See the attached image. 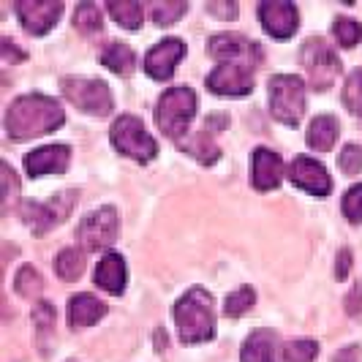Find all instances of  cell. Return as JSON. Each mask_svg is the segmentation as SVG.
I'll return each instance as SVG.
<instances>
[{
  "label": "cell",
  "instance_id": "35",
  "mask_svg": "<svg viewBox=\"0 0 362 362\" xmlns=\"http://www.w3.org/2000/svg\"><path fill=\"white\" fill-rule=\"evenodd\" d=\"M349 270H351V251H341V256H338V278H346Z\"/></svg>",
  "mask_w": 362,
  "mask_h": 362
},
{
  "label": "cell",
  "instance_id": "36",
  "mask_svg": "<svg viewBox=\"0 0 362 362\" xmlns=\"http://www.w3.org/2000/svg\"><path fill=\"white\" fill-rule=\"evenodd\" d=\"M357 357H360L357 346H349V349H344V351L338 354V360H335V362H357Z\"/></svg>",
  "mask_w": 362,
  "mask_h": 362
},
{
  "label": "cell",
  "instance_id": "3",
  "mask_svg": "<svg viewBox=\"0 0 362 362\" xmlns=\"http://www.w3.org/2000/svg\"><path fill=\"white\" fill-rule=\"evenodd\" d=\"M197 107L199 98L191 88H169L158 101V128L169 139L182 142V134L191 126Z\"/></svg>",
  "mask_w": 362,
  "mask_h": 362
},
{
  "label": "cell",
  "instance_id": "20",
  "mask_svg": "<svg viewBox=\"0 0 362 362\" xmlns=\"http://www.w3.org/2000/svg\"><path fill=\"white\" fill-rule=\"evenodd\" d=\"M243 362H275V335L270 329H256L254 335L243 344L240 351Z\"/></svg>",
  "mask_w": 362,
  "mask_h": 362
},
{
  "label": "cell",
  "instance_id": "26",
  "mask_svg": "<svg viewBox=\"0 0 362 362\" xmlns=\"http://www.w3.org/2000/svg\"><path fill=\"white\" fill-rule=\"evenodd\" d=\"M150 17H153V22L156 25H161V28H166V25H172V22H177V19L185 14V3H166V0H156V3H150Z\"/></svg>",
  "mask_w": 362,
  "mask_h": 362
},
{
  "label": "cell",
  "instance_id": "13",
  "mask_svg": "<svg viewBox=\"0 0 362 362\" xmlns=\"http://www.w3.org/2000/svg\"><path fill=\"white\" fill-rule=\"evenodd\" d=\"M259 19L264 25V30L275 38H289L297 33V25H300V17H297V8L289 0H267L259 6Z\"/></svg>",
  "mask_w": 362,
  "mask_h": 362
},
{
  "label": "cell",
  "instance_id": "30",
  "mask_svg": "<svg viewBox=\"0 0 362 362\" xmlns=\"http://www.w3.org/2000/svg\"><path fill=\"white\" fill-rule=\"evenodd\" d=\"M74 25H76V30L85 33V36L98 33V30H101V14H98V8H95L93 3H82V6L76 8V14H74Z\"/></svg>",
  "mask_w": 362,
  "mask_h": 362
},
{
  "label": "cell",
  "instance_id": "2",
  "mask_svg": "<svg viewBox=\"0 0 362 362\" xmlns=\"http://www.w3.org/2000/svg\"><path fill=\"white\" fill-rule=\"evenodd\" d=\"M177 332L185 344H204L216 335V319H213V297L204 289H188L172 308Z\"/></svg>",
  "mask_w": 362,
  "mask_h": 362
},
{
  "label": "cell",
  "instance_id": "37",
  "mask_svg": "<svg viewBox=\"0 0 362 362\" xmlns=\"http://www.w3.org/2000/svg\"><path fill=\"white\" fill-rule=\"evenodd\" d=\"M210 11H213V14H229V17H232L237 8L235 6H216V3H210Z\"/></svg>",
  "mask_w": 362,
  "mask_h": 362
},
{
  "label": "cell",
  "instance_id": "34",
  "mask_svg": "<svg viewBox=\"0 0 362 362\" xmlns=\"http://www.w3.org/2000/svg\"><path fill=\"white\" fill-rule=\"evenodd\" d=\"M338 163H341V169H344L346 175H357L362 169V150L357 145H346Z\"/></svg>",
  "mask_w": 362,
  "mask_h": 362
},
{
  "label": "cell",
  "instance_id": "33",
  "mask_svg": "<svg viewBox=\"0 0 362 362\" xmlns=\"http://www.w3.org/2000/svg\"><path fill=\"white\" fill-rule=\"evenodd\" d=\"M344 213L351 223H362V185H354V188L346 191Z\"/></svg>",
  "mask_w": 362,
  "mask_h": 362
},
{
  "label": "cell",
  "instance_id": "27",
  "mask_svg": "<svg viewBox=\"0 0 362 362\" xmlns=\"http://www.w3.org/2000/svg\"><path fill=\"white\" fill-rule=\"evenodd\" d=\"M254 303H256L254 289H251V286H243V289L232 291V294L226 297V303H223V313H226V316H232V319H237V316L248 313Z\"/></svg>",
  "mask_w": 362,
  "mask_h": 362
},
{
  "label": "cell",
  "instance_id": "11",
  "mask_svg": "<svg viewBox=\"0 0 362 362\" xmlns=\"http://www.w3.org/2000/svg\"><path fill=\"white\" fill-rule=\"evenodd\" d=\"M207 52L213 54L216 60H223V63H248V66H254V63L262 60L259 44L248 41V38L240 36V33H221V36H213L210 38Z\"/></svg>",
  "mask_w": 362,
  "mask_h": 362
},
{
  "label": "cell",
  "instance_id": "10",
  "mask_svg": "<svg viewBox=\"0 0 362 362\" xmlns=\"http://www.w3.org/2000/svg\"><path fill=\"white\" fill-rule=\"evenodd\" d=\"M207 88L218 95H248L254 90V66L248 63H221L207 76Z\"/></svg>",
  "mask_w": 362,
  "mask_h": 362
},
{
  "label": "cell",
  "instance_id": "7",
  "mask_svg": "<svg viewBox=\"0 0 362 362\" xmlns=\"http://www.w3.org/2000/svg\"><path fill=\"white\" fill-rule=\"evenodd\" d=\"M74 202H76L74 191L54 194L49 202H25V204H19V216L36 235H44V232H49L57 223L66 221V216L71 213Z\"/></svg>",
  "mask_w": 362,
  "mask_h": 362
},
{
  "label": "cell",
  "instance_id": "24",
  "mask_svg": "<svg viewBox=\"0 0 362 362\" xmlns=\"http://www.w3.org/2000/svg\"><path fill=\"white\" fill-rule=\"evenodd\" d=\"M54 270H57V275H60L66 284H71V281H76V278L85 272V254H82L79 248H66V251H60V254H57V262H54Z\"/></svg>",
  "mask_w": 362,
  "mask_h": 362
},
{
  "label": "cell",
  "instance_id": "5",
  "mask_svg": "<svg viewBox=\"0 0 362 362\" xmlns=\"http://www.w3.org/2000/svg\"><path fill=\"white\" fill-rule=\"evenodd\" d=\"M112 145H115L117 153H123V156H128V158H134V161L139 163L153 161L156 153H158L156 139L145 131V123L139 117H134V115H123V117L115 120V126H112Z\"/></svg>",
  "mask_w": 362,
  "mask_h": 362
},
{
  "label": "cell",
  "instance_id": "12",
  "mask_svg": "<svg viewBox=\"0 0 362 362\" xmlns=\"http://www.w3.org/2000/svg\"><path fill=\"white\" fill-rule=\"evenodd\" d=\"M63 14V6L57 0H22L17 3V17L33 36H44L54 28V22Z\"/></svg>",
  "mask_w": 362,
  "mask_h": 362
},
{
  "label": "cell",
  "instance_id": "28",
  "mask_svg": "<svg viewBox=\"0 0 362 362\" xmlns=\"http://www.w3.org/2000/svg\"><path fill=\"white\" fill-rule=\"evenodd\" d=\"M319 354V346L316 341H289V344L281 349V357L286 362H313Z\"/></svg>",
  "mask_w": 362,
  "mask_h": 362
},
{
  "label": "cell",
  "instance_id": "15",
  "mask_svg": "<svg viewBox=\"0 0 362 362\" xmlns=\"http://www.w3.org/2000/svg\"><path fill=\"white\" fill-rule=\"evenodd\" d=\"M185 54V44L180 38H163L161 44H156L145 57V71L153 76V79H169L177 63Z\"/></svg>",
  "mask_w": 362,
  "mask_h": 362
},
{
  "label": "cell",
  "instance_id": "22",
  "mask_svg": "<svg viewBox=\"0 0 362 362\" xmlns=\"http://www.w3.org/2000/svg\"><path fill=\"white\" fill-rule=\"evenodd\" d=\"M101 63H104V69H109L112 74H120V76L134 74V52L123 41H112L101 54Z\"/></svg>",
  "mask_w": 362,
  "mask_h": 362
},
{
  "label": "cell",
  "instance_id": "32",
  "mask_svg": "<svg viewBox=\"0 0 362 362\" xmlns=\"http://www.w3.org/2000/svg\"><path fill=\"white\" fill-rule=\"evenodd\" d=\"M335 38L344 44V47H354L357 41H360V22H354V19H346V17H338L335 19Z\"/></svg>",
  "mask_w": 362,
  "mask_h": 362
},
{
  "label": "cell",
  "instance_id": "21",
  "mask_svg": "<svg viewBox=\"0 0 362 362\" xmlns=\"http://www.w3.org/2000/svg\"><path fill=\"white\" fill-rule=\"evenodd\" d=\"M338 139V120L332 115H319L308 128V145L319 153H327Z\"/></svg>",
  "mask_w": 362,
  "mask_h": 362
},
{
  "label": "cell",
  "instance_id": "19",
  "mask_svg": "<svg viewBox=\"0 0 362 362\" xmlns=\"http://www.w3.org/2000/svg\"><path fill=\"white\" fill-rule=\"evenodd\" d=\"M104 313H107V305L101 300H95L93 294H76L71 300V308H69V322L74 329H85V327L95 325Z\"/></svg>",
  "mask_w": 362,
  "mask_h": 362
},
{
  "label": "cell",
  "instance_id": "17",
  "mask_svg": "<svg viewBox=\"0 0 362 362\" xmlns=\"http://www.w3.org/2000/svg\"><path fill=\"white\" fill-rule=\"evenodd\" d=\"M284 177V161L278 153L267 147H259L254 153V188L256 191H272L281 185Z\"/></svg>",
  "mask_w": 362,
  "mask_h": 362
},
{
  "label": "cell",
  "instance_id": "23",
  "mask_svg": "<svg viewBox=\"0 0 362 362\" xmlns=\"http://www.w3.org/2000/svg\"><path fill=\"white\" fill-rule=\"evenodd\" d=\"M33 325H36V341L44 354H49V341L54 329V308L49 303H38L33 308Z\"/></svg>",
  "mask_w": 362,
  "mask_h": 362
},
{
  "label": "cell",
  "instance_id": "9",
  "mask_svg": "<svg viewBox=\"0 0 362 362\" xmlns=\"http://www.w3.org/2000/svg\"><path fill=\"white\" fill-rule=\"evenodd\" d=\"M79 240L88 251H104L117 240V213L115 207H101L79 223Z\"/></svg>",
  "mask_w": 362,
  "mask_h": 362
},
{
  "label": "cell",
  "instance_id": "6",
  "mask_svg": "<svg viewBox=\"0 0 362 362\" xmlns=\"http://www.w3.org/2000/svg\"><path fill=\"white\" fill-rule=\"evenodd\" d=\"M63 95L71 101L76 109L95 115V117H107L112 112V93L101 79H85V76H69L63 79Z\"/></svg>",
  "mask_w": 362,
  "mask_h": 362
},
{
  "label": "cell",
  "instance_id": "29",
  "mask_svg": "<svg viewBox=\"0 0 362 362\" xmlns=\"http://www.w3.org/2000/svg\"><path fill=\"white\" fill-rule=\"evenodd\" d=\"M344 104L349 107L351 115L362 117V69L349 74L346 88H344Z\"/></svg>",
  "mask_w": 362,
  "mask_h": 362
},
{
  "label": "cell",
  "instance_id": "8",
  "mask_svg": "<svg viewBox=\"0 0 362 362\" xmlns=\"http://www.w3.org/2000/svg\"><path fill=\"white\" fill-rule=\"evenodd\" d=\"M300 60H303V69L308 76V85L316 90H327L341 71V60L335 57V52L322 38H310L308 44L300 49Z\"/></svg>",
  "mask_w": 362,
  "mask_h": 362
},
{
  "label": "cell",
  "instance_id": "4",
  "mask_svg": "<svg viewBox=\"0 0 362 362\" xmlns=\"http://www.w3.org/2000/svg\"><path fill=\"white\" fill-rule=\"evenodd\" d=\"M305 82L291 74H278L270 79V112L284 126H300L305 115Z\"/></svg>",
  "mask_w": 362,
  "mask_h": 362
},
{
  "label": "cell",
  "instance_id": "18",
  "mask_svg": "<svg viewBox=\"0 0 362 362\" xmlns=\"http://www.w3.org/2000/svg\"><path fill=\"white\" fill-rule=\"evenodd\" d=\"M95 284L98 289L109 294H123L126 289V262L120 254H107L95 267Z\"/></svg>",
  "mask_w": 362,
  "mask_h": 362
},
{
  "label": "cell",
  "instance_id": "14",
  "mask_svg": "<svg viewBox=\"0 0 362 362\" xmlns=\"http://www.w3.org/2000/svg\"><path fill=\"white\" fill-rule=\"evenodd\" d=\"M289 177L294 185H300L303 191H308L310 197H327L332 191V180H329L325 166L319 161H313V158H305V156L294 158V163H291L289 169Z\"/></svg>",
  "mask_w": 362,
  "mask_h": 362
},
{
  "label": "cell",
  "instance_id": "16",
  "mask_svg": "<svg viewBox=\"0 0 362 362\" xmlns=\"http://www.w3.org/2000/svg\"><path fill=\"white\" fill-rule=\"evenodd\" d=\"M71 161V150L66 145H49L38 147L33 153H28L25 169L30 177H44V175H60L66 172V166Z\"/></svg>",
  "mask_w": 362,
  "mask_h": 362
},
{
  "label": "cell",
  "instance_id": "31",
  "mask_svg": "<svg viewBox=\"0 0 362 362\" xmlns=\"http://www.w3.org/2000/svg\"><path fill=\"white\" fill-rule=\"evenodd\" d=\"M17 291L22 297H36L38 291H44V278L33 267H22L17 275Z\"/></svg>",
  "mask_w": 362,
  "mask_h": 362
},
{
  "label": "cell",
  "instance_id": "25",
  "mask_svg": "<svg viewBox=\"0 0 362 362\" xmlns=\"http://www.w3.org/2000/svg\"><path fill=\"white\" fill-rule=\"evenodd\" d=\"M107 11L115 17V22L126 30H139L142 28V6L139 3H131V0H123V3H107Z\"/></svg>",
  "mask_w": 362,
  "mask_h": 362
},
{
  "label": "cell",
  "instance_id": "1",
  "mask_svg": "<svg viewBox=\"0 0 362 362\" xmlns=\"http://www.w3.org/2000/svg\"><path fill=\"white\" fill-rule=\"evenodd\" d=\"M66 123V112L49 95H22L6 112V131L14 142L36 139L41 134H52Z\"/></svg>",
  "mask_w": 362,
  "mask_h": 362
}]
</instances>
